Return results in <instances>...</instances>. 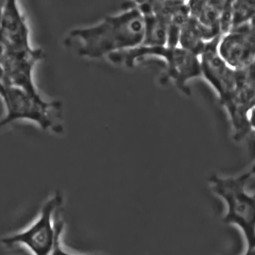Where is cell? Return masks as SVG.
<instances>
[{"label":"cell","mask_w":255,"mask_h":255,"mask_svg":"<svg viewBox=\"0 0 255 255\" xmlns=\"http://www.w3.org/2000/svg\"><path fill=\"white\" fill-rule=\"evenodd\" d=\"M0 34L12 48L31 46L29 28L16 0H5L0 14Z\"/></svg>","instance_id":"cell-9"},{"label":"cell","mask_w":255,"mask_h":255,"mask_svg":"<svg viewBox=\"0 0 255 255\" xmlns=\"http://www.w3.org/2000/svg\"><path fill=\"white\" fill-rule=\"evenodd\" d=\"M244 255H255V248H248Z\"/></svg>","instance_id":"cell-16"},{"label":"cell","mask_w":255,"mask_h":255,"mask_svg":"<svg viewBox=\"0 0 255 255\" xmlns=\"http://www.w3.org/2000/svg\"><path fill=\"white\" fill-rule=\"evenodd\" d=\"M220 38L219 36L206 42L200 55L201 73L214 88L222 103L232 113L239 102L244 83L243 73L241 69L230 67L220 56L218 45Z\"/></svg>","instance_id":"cell-4"},{"label":"cell","mask_w":255,"mask_h":255,"mask_svg":"<svg viewBox=\"0 0 255 255\" xmlns=\"http://www.w3.org/2000/svg\"><path fill=\"white\" fill-rule=\"evenodd\" d=\"M62 202V197L57 192L43 204L39 214L28 228L3 238L6 245L20 244L27 248L33 255H49L52 252L63 222L53 216Z\"/></svg>","instance_id":"cell-5"},{"label":"cell","mask_w":255,"mask_h":255,"mask_svg":"<svg viewBox=\"0 0 255 255\" xmlns=\"http://www.w3.org/2000/svg\"><path fill=\"white\" fill-rule=\"evenodd\" d=\"M254 19L221 36L218 45V53L234 69L243 68L255 63Z\"/></svg>","instance_id":"cell-6"},{"label":"cell","mask_w":255,"mask_h":255,"mask_svg":"<svg viewBox=\"0 0 255 255\" xmlns=\"http://www.w3.org/2000/svg\"><path fill=\"white\" fill-rule=\"evenodd\" d=\"M190 16V9L188 1H179L172 12L167 26L168 46H178V39L180 30Z\"/></svg>","instance_id":"cell-12"},{"label":"cell","mask_w":255,"mask_h":255,"mask_svg":"<svg viewBox=\"0 0 255 255\" xmlns=\"http://www.w3.org/2000/svg\"><path fill=\"white\" fill-rule=\"evenodd\" d=\"M224 1H188L190 15L196 21L206 42L221 36L220 19Z\"/></svg>","instance_id":"cell-10"},{"label":"cell","mask_w":255,"mask_h":255,"mask_svg":"<svg viewBox=\"0 0 255 255\" xmlns=\"http://www.w3.org/2000/svg\"><path fill=\"white\" fill-rule=\"evenodd\" d=\"M220 26L221 36L228 32L232 27V0H224L221 9Z\"/></svg>","instance_id":"cell-14"},{"label":"cell","mask_w":255,"mask_h":255,"mask_svg":"<svg viewBox=\"0 0 255 255\" xmlns=\"http://www.w3.org/2000/svg\"><path fill=\"white\" fill-rule=\"evenodd\" d=\"M0 96L5 106L4 116L0 120V128L20 120L33 123L41 129L61 133L63 126L51 116L61 106L57 101H47L39 94H30L8 83L5 79L0 82Z\"/></svg>","instance_id":"cell-2"},{"label":"cell","mask_w":255,"mask_h":255,"mask_svg":"<svg viewBox=\"0 0 255 255\" xmlns=\"http://www.w3.org/2000/svg\"><path fill=\"white\" fill-rule=\"evenodd\" d=\"M126 8L94 25L71 31L72 36L82 40L79 50L81 56L98 58L142 44L144 35L143 15L136 2L128 4Z\"/></svg>","instance_id":"cell-1"},{"label":"cell","mask_w":255,"mask_h":255,"mask_svg":"<svg viewBox=\"0 0 255 255\" xmlns=\"http://www.w3.org/2000/svg\"><path fill=\"white\" fill-rule=\"evenodd\" d=\"M63 228L60 229L57 234L53 249L49 255H74L71 254L63 248L61 243V235Z\"/></svg>","instance_id":"cell-15"},{"label":"cell","mask_w":255,"mask_h":255,"mask_svg":"<svg viewBox=\"0 0 255 255\" xmlns=\"http://www.w3.org/2000/svg\"><path fill=\"white\" fill-rule=\"evenodd\" d=\"M136 3L144 20V35L142 45H166L167 26L174 9L165 0L141 1Z\"/></svg>","instance_id":"cell-8"},{"label":"cell","mask_w":255,"mask_h":255,"mask_svg":"<svg viewBox=\"0 0 255 255\" xmlns=\"http://www.w3.org/2000/svg\"><path fill=\"white\" fill-rule=\"evenodd\" d=\"M44 56L40 48L21 49L12 47L1 63L6 81L10 84L30 94H38L34 85L32 72L35 64Z\"/></svg>","instance_id":"cell-7"},{"label":"cell","mask_w":255,"mask_h":255,"mask_svg":"<svg viewBox=\"0 0 255 255\" xmlns=\"http://www.w3.org/2000/svg\"><path fill=\"white\" fill-rule=\"evenodd\" d=\"M206 42L195 19L190 15L182 26L179 36L178 45L199 57L203 53Z\"/></svg>","instance_id":"cell-11"},{"label":"cell","mask_w":255,"mask_h":255,"mask_svg":"<svg viewBox=\"0 0 255 255\" xmlns=\"http://www.w3.org/2000/svg\"><path fill=\"white\" fill-rule=\"evenodd\" d=\"M146 56H159L165 60L169 75L180 86L186 82L202 76L199 57L177 46H147L140 45L129 49L108 55L112 62L132 67L139 58Z\"/></svg>","instance_id":"cell-3"},{"label":"cell","mask_w":255,"mask_h":255,"mask_svg":"<svg viewBox=\"0 0 255 255\" xmlns=\"http://www.w3.org/2000/svg\"><path fill=\"white\" fill-rule=\"evenodd\" d=\"M255 14V0H232L231 30L254 19Z\"/></svg>","instance_id":"cell-13"}]
</instances>
